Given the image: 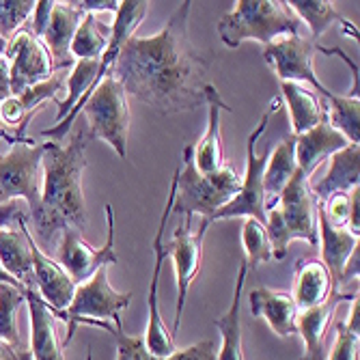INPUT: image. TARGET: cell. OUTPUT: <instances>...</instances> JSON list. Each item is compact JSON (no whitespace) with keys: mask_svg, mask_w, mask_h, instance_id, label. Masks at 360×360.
Masks as SVG:
<instances>
[{"mask_svg":"<svg viewBox=\"0 0 360 360\" xmlns=\"http://www.w3.org/2000/svg\"><path fill=\"white\" fill-rule=\"evenodd\" d=\"M190 11L192 3L186 0L155 35L129 37L112 70V78L125 93L160 115H177L205 104L212 58L190 44Z\"/></svg>","mask_w":360,"mask_h":360,"instance_id":"obj_1","label":"cell"},{"mask_svg":"<svg viewBox=\"0 0 360 360\" xmlns=\"http://www.w3.org/2000/svg\"><path fill=\"white\" fill-rule=\"evenodd\" d=\"M91 136L86 125H76L68 145L48 143L44 155L41 199L30 214L41 246H54L63 231H84L89 218L82 192V173L86 169V145Z\"/></svg>","mask_w":360,"mask_h":360,"instance_id":"obj_2","label":"cell"},{"mask_svg":"<svg viewBox=\"0 0 360 360\" xmlns=\"http://www.w3.org/2000/svg\"><path fill=\"white\" fill-rule=\"evenodd\" d=\"M311 175L300 169L281 192L278 201L268 210L266 231L272 244V259L281 261L287 257V248L293 240H304L317 248V199L311 188Z\"/></svg>","mask_w":360,"mask_h":360,"instance_id":"obj_3","label":"cell"},{"mask_svg":"<svg viewBox=\"0 0 360 360\" xmlns=\"http://www.w3.org/2000/svg\"><path fill=\"white\" fill-rule=\"evenodd\" d=\"M300 20L283 0H240L236 9L218 22V35L226 48H238L244 41L272 44L274 39L300 35Z\"/></svg>","mask_w":360,"mask_h":360,"instance_id":"obj_4","label":"cell"},{"mask_svg":"<svg viewBox=\"0 0 360 360\" xmlns=\"http://www.w3.org/2000/svg\"><path fill=\"white\" fill-rule=\"evenodd\" d=\"M175 181L173 212L190 218L194 214H199L201 218H212L238 194L242 177L236 169L226 165L212 175L199 173L192 160V145H188L184 149V169L175 171Z\"/></svg>","mask_w":360,"mask_h":360,"instance_id":"obj_5","label":"cell"},{"mask_svg":"<svg viewBox=\"0 0 360 360\" xmlns=\"http://www.w3.org/2000/svg\"><path fill=\"white\" fill-rule=\"evenodd\" d=\"M132 302V293H119L108 283V268L97 270L86 283L76 285L72 304L65 309V321H68V333H65V345H68L80 323L97 326L110 335L117 330L121 321V311Z\"/></svg>","mask_w":360,"mask_h":360,"instance_id":"obj_6","label":"cell"},{"mask_svg":"<svg viewBox=\"0 0 360 360\" xmlns=\"http://www.w3.org/2000/svg\"><path fill=\"white\" fill-rule=\"evenodd\" d=\"M281 108V100L274 97L272 104L268 106V110L261 115L257 127L252 129V134L246 141V171L240 184L238 194L229 201L222 210H218L210 220H229V218H255L259 222L266 224L268 218V210H266V194H264V173L270 160V151H266L264 155H257V141L261 139V134L266 132V127L272 119V115Z\"/></svg>","mask_w":360,"mask_h":360,"instance_id":"obj_7","label":"cell"},{"mask_svg":"<svg viewBox=\"0 0 360 360\" xmlns=\"http://www.w3.org/2000/svg\"><path fill=\"white\" fill-rule=\"evenodd\" d=\"M48 143H35L22 139L11 145L9 153H0V203L20 199L32 214L41 199L44 179V155Z\"/></svg>","mask_w":360,"mask_h":360,"instance_id":"obj_8","label":"cell"},{"mask_svg":"<svg viewBox=\"0 0 360 360\" xmlns=\"http://www.w3.org/2000/svg\"><path fill=\"white\" fill-rule=\"evenodd\" d=\"M82 110L86 115V129L91 141H106L115 149V153L125 160L129 136V106L127 93L121 82L112 76H106Z\"/></svg>","mask_w":360,"mask_h":360,"instance_id":"obj_9","label":"cell"},{"mask_svg":"<svg viewBox=\"0 0 360 360\" xmlns=\"http://www.w3.org/2000/svg\"><path fill=\"white\" fill-rule=\"evenodd\" d=\"M317 54H335V48H323L319 41L296 37H283L264 46V58L281 82H300L311 86L317 95H326L330 89H326L315 76V56Z\"/></svg>","mask_w":360,"mask_h":360,"instance_id":"obj_10","label":"cell"},{"mask_svg":"<svg viewBox=\"0 0 360 360\" xmlns=\"http://www.w3.org/2000/svg\"><path fill=\"white\" fill-rule=\"evenodd\" d=\"M175 177L171 181V190L167 196V205L165 212H162L160 224H158V231L153 238V274H151V283H149V298H147V330H145V347L149 349V354L160 356V358H167L171 354L177 352L175 345V337L173 333L167 328L165 319H162L160 313V274H162V266L167 264V242H165V231H167V222L173 214V201H175Z\"/></svg>","mask_w":360,"mask_h":360,"instance_id":"obj_11","label":"cell"},{"mask_svg":"<svg viewBox=\"0 0 360 360\" xmlns=\"http://www.w3.org/2000/svg\"><path fill=\"white\" fill-rule=\"evenodd\" d=\"M106 242L102 248H93L80 231L76 229H70V231H63L58 238V266L68 272L76 285L86 283L97 270L108 268L112 264H117L119 257L115 252V216H112V207L106 205Z\"/></svg>","mask_w":360,"mask_h":360,"instance_id":"obj_12","label":"cell"},{"mask_svg":"<svg viewBox=\"0 0 360 360\" xmlns=\"http://www.w3.org/2000/svg\"><path fill=\"white\" fill-rule=\"evenodd\" d=\"M192 218L186 216L184 224H179L173 233V240L167 244V259L173 261L175 270V283H177V309H175V326H173V337L181 326L184 304L188 298V291L194 283V278L201 272V261H203V242L207 236V229L212 224L210 218H201V224L196 231L190 229Z\"/></svg>","mask_w":360,"mask_h":360,"instance_id":"obj_13","label":"cell"},{"mask_svg":"<svg viewBox=\"0 0 360 360\" xmlns=\"http://www.w3.org/2000/svg\"><path fill=\"white\" fill-rule=\"evenodd\" d=\"M5 58L9 63L11 95H20L26 89L48 80L56 70L46 44L30 32V28H20L7 41Z\"/></svg>","mask_w":360,"mask_h":360,"instance_id":"obj_14","label":"cell"},{"mask_svg":"<svg viewBox=\"0 0 360 360\" xmlns=\"http://www.w3.org/2000/svg\"><path fill=\"white\" fill-rule=\"evenodd\" d=\"M26 304L32 360H65V341L58 335V321H65V311H54L35 289H26Z\"/></svg>","mask_w":360,"mask_h":360,"instance_id":"obj_15","label":"cell"},{"mask_svg":"<svg viewBox=\"0 0 360 360\" xmlns=\"http://www.w3.org/2000/svg\"><path fill=\"white\" fill-rule=\"evenodd\" d=\"M358 293H343L335 289L330 298L319 307L307 309L298 313L296 333H300L304 341V356L300 360H326L328 356V333L335 323V313L341 302H352Z\"/></svg>","mask_w":360,"mask_h":360,"instance_id":"obj_16","label":"cell"},{"mask_svg":"<svg viewBox=\"0 0 360 360\" xmlns=\"http://www.w3.org/2000/svg\"><path fill=\"white\" fill-rule=\"evenodd\" d=\"M65 80H68V72H54L48 80L26 89L20 95H11L0 104V119L7 127L15 129V139H26V127L41 102L54 100L58 104V93L65 91Z\"/></svg>","mask_w":360,"mask_h":360,"instance_id":"obj_17","label":"cell"},{"mask_svg":"<svg viewBox=\"0 0 360 360\" xmlns=\"http://www.w3.org/2000/svg\"><path fill=\"white\" fill-rule=\"evenodd\" d=\"M30 255H32V276H35V291L54 309L65 311L72 304L76 283L65 272L58 261L41 250L37 240L30 233Z\"/></svg>","mask_w":360,"mask_h":360,"instance_id":"obj_18","label":"cell"},{"mask_svg":"<svg viewBox=\"0 0 360 360\" xmlns=\"http://www.w3.org/2000/svg\"><path fill=\"white\" fill-rule=\"evenodd\" d=\"M205 104H207V129L199 139V143L192 145V160L194 167L203 175H212L224 167V145L220 132V112H231L218 89L210 82L205 89Z\"/></svg>","mask_w":360,"mask_h":360,"instance_id":"obj_19","label":"cell"},{"mask_svg":"<svg viewBox=\"0 0 360 360\" xmlns=\"http://www.w3.org/2000/svg\"><path fill=\"white\" fill-rule=\"evenodd\" d=\"M339 289L330 270L319 257H304L296 261L293 268V289L289 291L298 311H307L323 304L330 293Z\"/></svg>","mask_w":360,"mask_h":360,"instance_id":"obj_20","label":"cell"},{"mask_svg":"<svg viewBox=\"0 0 360 360\" xmlns=\"http://www.w3.org/2000/svg\"><path fill=\"white\" fill-rule=\"evenodd\" d=\"M84 13L74 3H54L50 24L44 32L41 41L52 54L54 70L56 72H68L74 68V56L70 54L72 39L82 22Z\"/></svg>","mask_w":360,"mask_h":360,"instance_id":"obj_21","label":"cell"},{"mask_svg":"<svg viewBox=\"0 0 360 360\" xmlns=\"http://www.w3.org/2000/svg\"><path fill=\"white\" fill-rule=\"evenodd\" d=\"M248 300H250L252 317L264 319L272 328V333H276L281 339L296 335V321H298L300 311L289 291L257 287L250 291Z\"/></svg>","mask_w":360,"mask_h":360,"instance_id":"obj_22","label":"cell"},{"mask_svg":"<svg viewBox=\"0 0 360 360\" xmlns=\"http://www.w3.org/2000/svg\"><path fill=\"white\" fill-rule=\"evenodd\" d=\"M293 139H296V165L302 173L311 177L326 160H330V155L352 145L328 121H323L309 129V132Z\"/></svg>","mask_w":360,"mask_h":360,"instance_id":"obj_23","label":"cell"},{"mask_svg":"<svg viewBox=\"0 0 360 360\" xmlns=\"http://www.w3.org/2000/svg\"><path fill=\"white\" fill-rule=\"evenodd\" d=\"M330 167L326 175L311 186L317 203L328 201L335 194H347L360 184V145H347L330 155Z\"/></svg>","mask_w":360,"mask_h":360,"instance_id":"obj_24","label":"cell"},{"mask_svg":"<svg viewBox=\"0 0 360 360\" xmlns=\"http://www.w3.org/2000/svg\"><path fill=\"white\" fill-rule=\"evenodd\" d=\"M281 91L289 108L291 136H300L315 125L328 121L326 104L319 100V95L311 86L300 82H281Z\"/></svg>","mask_w":360,"mask_h":360,"instance_id":"obj_25","label":"cell"},{"mask_svg":"<svg viewBox=\"0 0 360 360\" xmlns=\"http://www.w3.org/2000/svg\"><path fill=\"white\" fill-rule=\"evenodd\" d=\"M0 266L26 289H35L30 231L26 224H20L18 229H0Z\"/></svg>","mask_w":360,"mask_h":360,"instance_id":"obj_26","label":"cell"},{"mask_svg":"<svg viewBox=\"0 0 360 360\" xmlns=\"http://www.w3.org/2000/svg\"><path fill=\"white\" fill-rule=\"evenodd\" d=\"M317 229H319V244L317 248H321V261L326 264V268L330 270L337 287L341 283L343 270L347 266L349 257L358 250V240L354 233H349L347 229H335L326 222L323 212H321V203L317 207Z\"/></svg>","mask_w":360,"mask_h":360,"instance_id":"obj_27","label":"cell"},{"mask_svg":"<svg viewBox=\"0 0 360 360\" xmlns=\"http://www.w3.org/2000/svg\"><path fill=\"white\" fill-rule=\"evenodd\" d=\"M246 276H248V266L240 264L238 276H236V289H233V300L229 311L218 317L214 321V326L220 330L222 343H220V352H216V360H246L244 356V343H242V291L246 285Z\"/></svg>","mask_w":360,"mask_h":360,"instance_id":"obj_28","label":"cell"},{"mask_svg":"<svg viewBox=\"0 0 360 360\" xmlns=\"http://www.w3.org/2000/svg\"><path fill=\"white\" fill-rule=\"evenodd\" d=\"M112 335L117 339V360H216V345L210 339L194 343L186 349H177L167 358H160L149 354L143 337L125 335L123 323H117V330Z\"/></svg>","mask_w":360,"mask_h":360,"instance_id":"obj_29","label":"cell"},{"mask_svg":"<svg viewBox=\"0 0 360 360\" xmlns=\"http://www.w3.org/2000/svg\"><path fill=\"white\" fill-rule=\"evenodd\" d=\"M287 5L293 13H296L300 24H304L311 30L309 39H313V41H317L323 32L335 24L341 26L343 32L358 39V28L335 9V3H330V0H291Z\"/></svg>","mask_w":360,"mask_h":360,"instance_id":"obj_30","label":"cell"},{"mask_svg":"<svg viewBox=\"0 0 360 360\" xmlns=\"http://www.w3.org/2000/svg\"><path fill=\"white\" fill-rule=\"evenodd\" d=\"M296 139L289 136L281 141L272 151L264 173V194H266V210H270L276 201L285 186L296 175Z\"/></svg>","mask_w":360,"mask_h":360,"instance_id":"obj_31","label":"cell"},{"mask_svg":"<svg viewBox=\"0 0 360 360\" xmlns=\"http://www.w3.org/2000/svg\"><path fill=\"white\" fill-rule=\"evenodd\" d=\"M112 35V24H104L97 20L95 13H84L76 35L70 46V54L74 60H100L106 52Z\"/></svg>","mask_w":360,"mask_h":360,"instance_id":"obj_32","label":"cell"},{"mask_svg":"<svg viewBox=\"0 0 360 360\" xmlns=\"http://www.w3.org/2000/svg\"><path fill=\"white\" fill-rule=\"evenodd\" d=\"M326 97V117L328 123L341 132L347 143L360 145V100L358 97L337 95L328 91Z\"/></svg>","mask_w":360,"mask_h":360,"instance_id":"obj_33","label":"cell"},{"mask_svg":"<svg viewBox=\"0 0 360 360\" xmlns=\"http://www.w3.org/2000/svg\"><path fill=\"white\" fill-rule=\"evenodd\" d=\"M347 321H335L337 337L333 347L328 349L326 360H358V328H360V300L358 296L349 302Z\"/></svg>","mask_w":360,"mask_h":360,"instance_id":"obj_34","label":"cell"},{"mask_svg":"<svg viewBox=\"0 0 360 360\" xmlns=\"http://www.w3.org/2000/svg\"><path fill=\"white\" fill-rule=\"evenodd\" d=\"M242 246L246 252L244 264L248 268H259L261 264H268L272 259V244L266 231V224L255 218H244L242 224Z\"/></svg>","mask_w":360,"mask_h":360,"instance_id":"obj_35","label":"cell"},{"mask_svg":"<svg viewBox=\"0 0 360 360\" xmlns=\"http://www.w3.org/2000/svg\"><path fill=\"white\" fill-rule=\"evenodd\" d=\"M24 302H26V289L0 285V341L22 345L20 330H18V311Z\"/></svg>","mask_w":360,"mask_h":360,"instance_id":"obj_36","label":"cell"},{"mask_svg":"<svg viewBox=\"0 0 360 360\" xmlns=\"http://www.w3.org/2000/svg\"><path fill=\"white\" fill-rule=\"evenodd\" d=\"M32 0H0V35L7 41L22 28V24L32 15Z\"/></svg>","mask_w":360,"mask_h":360,"instance_id":"obj_37","label":"cell"},{"mask_svg":"<svg viewBox=\"0 0 360 360\" xmlns=\"http://www.w3.org/2000/svg\"><path fill=\"white\" fill-rule=\"evenodd\" d=\"M349 201H352V192L347 194H335L328 201L321 203V212L323 218L330 226L335 229H347V220H349Z\"/></svg>","mask_w":360,"mask_h":360,"instance_id":"obj_38","label":"cell"},{"mask_svg":"<svg viewBox=\"0 0 360 360\" xmlns=\"http://www.w3.org/2000/svg\"><path fill=\"white\" fill-rule=\"evenodd\" d=\"M30 220L28 205L20 199H11L0 203V229H18Z\"/></svg>","mask_w":360,"mask_h":360,"instance_id":"obj_39","label":"cell"},{"mask_svg":"<svg viewBox=\"0 0 360 360\" xmlns=\"http://www.w3.org/2000/svg\"><path fill=\"white\" fill-rule=\"evenodd\" d=\"M52 7L54 0H39L35 3V9H32V22H30V32L35 37H44V32L50 24V15H52Z\"/></svg>","mask_w":360,"mask_h":360,"instance_id":"obj_40","label":"cell"},{"mask_svg":"<svg viewBox=\"0 0 360 360\" xmlns=\"http://www.w3.org/2000/svg\"><path fill=\"white\" fill-rule=\"evenodd\" d=\"M82 13H115L119 11V3L115 0H82V3H74Z\"/></svg>","mask_w":360,"mask_h":360,"instance_id":"obj_41","label":"cell"},{"mask_svg":"<svg viewBox=\"0 0 360 360\" xmlns=\"http://www.w3.org/2000/svg\"><path fill=\"white\" fill-rule=\"evenodd\" d=\"M347 231L360 238V186L352 190V201H349V220H347Z\"/></svg>","mask_w":360,"mask_h":360,"instance_id":"obj_42","label":"cell"},{"mask_svg":"<svg viewBox=\"0 0 360 360\" xmlns=\"http://www.w3.org/2000/svg\"><path fill=\"white\" fill-rule=\"evenodd\" d=\"M0 360H32V356L22 345H11L7 341H0Z\"/></svg>","mask_w":360,"mask_h":360,"instance_id":"obj_43","label":"cell"},{"mask_svg":"<svg viewBox=\"0 0 360 360\" xmlns=\"http://www.w3.org/2000/svg\"><path fill=\"white\" fill-rule=\"evenodd\" d=\"M11 97V78H9V63L0 56V104Z\"/></svg>","mask_w":360,"mask_h":360,"instance_id":"obj_44","label":"cell"},{"mask_svg":"<svg viewBox=\"0 0 360 360\" xmlns=\"http://www.w3.org/2000/svg\"><path fill=\"white\" fill-rule=\"evenodd\" d=\"M0 285H11V287H15V289H26L20 281H15L3 266H0Z\"/></svg>","mask_w":360,"mask_h":360,"instance_id":"obj_45","label":"cell"},{"mask_svg":"<svg viewBox=\"0 0 360 360\" xmlns=\"http://www.w3.org/2000/svg\"><path fill=\"white\" fill-rule=\"evenodd\" d=\"M0 141H7L9 145H15L18 141H22V139H15L11 132H5V129H0Z\"/></svg>","mask_w":360,"mask_h":360,"instance_id":"obj_46","label":"cell"},{"mask_svg":"<svg viewBox=\"0 0 360 360\" xmlns=\"http://www.w3.org/2000/svg\"><path fill=\"white\" fill-rule=\"evenodd\" d=\"M5 52H7V39L0 35V56H5Z\"/></svg>","mask_w":360,"mask_h":360,"instance_id":"obj_47","label":"cell"},{"mask_svg":"<svg viewBox=\"0 0 360 360\" xmlns=\"http://www.w3.org/2000/svg\"><path fill=\"white\" fill-rule=\"evenodd\" d=\"M86 360H91V354H89V356H86Z\"/></svg>","mask_w":360,"mask_h":360,"instance_id":"obj_48","label":"cell"}]
</instances>
